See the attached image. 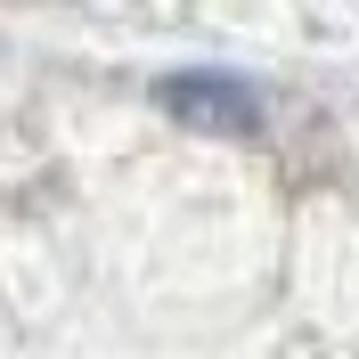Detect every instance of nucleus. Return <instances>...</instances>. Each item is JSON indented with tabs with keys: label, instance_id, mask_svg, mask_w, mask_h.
Returning <instances> with one entry per match:
<instances>
[{
	"label": "nucleus",
	"instance_id": "f257e3e1",
	"mask_svg": "<svg viewBox=\"0 0 359 359\" xmlns=\"http://www.w3.org/2000/svg\"><path fill=\"white\" fill-rule=\"evenodd\" d=\"M156 98H163V114H172V123L212 131V139H253V131H262V98H253V82L212 74V66H196V74H163Z\"/></svg>",
	"mask_w": 359,
	"mask_h": 359
}]
</instances>
